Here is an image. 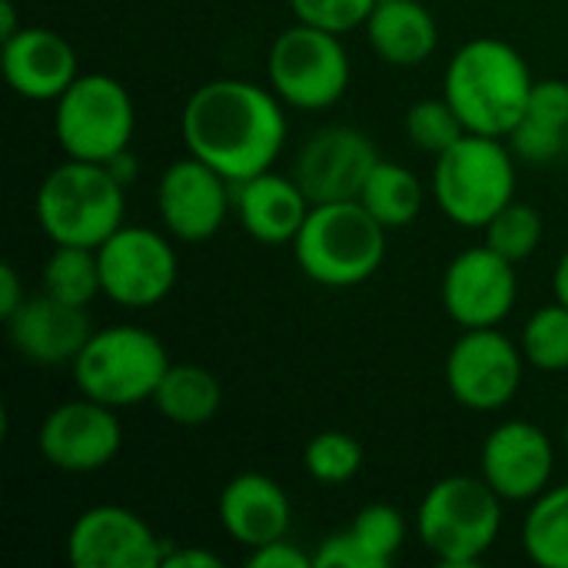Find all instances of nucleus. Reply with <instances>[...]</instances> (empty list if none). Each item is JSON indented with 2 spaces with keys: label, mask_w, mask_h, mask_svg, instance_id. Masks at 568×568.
<instances>
[{
  "label": "nucleus",
  "mask_w": 568,
  "mask_h": 568,
  "mask_svg": "<svg viewBox=\"0 0 568 568\" xmlns=\"http://www.w3.org/2000/svg\"><path fill=\"white\" fill-rule=\"evenodd\" d=\"M552 293H556V300H559V303H566L568 306V250L559 256V263H556V273H552Z\"/></svg>",
  "instance_id": "nucleus-41"
},
{
  "label": "nucleus",
  "mask_w": 568,
  "mask_h": 568,
  "mask_svg": "<svg viewBox=\"0 0 568 568\" xmlns=\"http://www.w3.org/2000/svg\"><path fill=\"white\" fill-rule=\"evenodd\" d=\"M562 443H566V453H568V416H566V429H562Z\"/></svg>",
  "instance_id": "nucleus-42"
},
{
  "label": "nucleus",
  "mask_w": 568,
  "mask_h": 568,
  "mask_svg": "<svg viewBox=\"0 0 568 568\" xmlns=\"http://www.w3.org/2000/svg\"><path fill=\"white\" fill-rule=\"evenodd\" d=\"M503 506L483 476H446L426 489L416 509V532L439 566H476L499 539Z\"/></svg>",
  "instance_id": "nucleus-5"
},
{
  "label": "nucleus",
  "mask_w": 568,
  "mask_h": 568,
  "mask_svg": "<svg viewBox=\"0 0 568 568\" xmlns=\"http://www.w3.org/2000/svg\"><path fill=\"white\" fill-rule=\"evenodd\" d=\"M349 532L369 552L376 568H389V562L396 559V552L406 542V519L389 503H369L356 513Z\"/></svg>",
  "instance_id": "nucleus-31"
},
{
  "label": "nucleus",
  "mask_w": 568,
  "mask_h": 568,
  "mask_svg": "<svg viewBox=\"0 0 568 568\" xmlns=\"http://www.w3.org/2000/svg\"><path fill=\"white\" fill-rule=\"evenodd\" d=\"M532 87L536 80L526 57L499 37L466 40L443 73V97L466 130L503 140L526 116Z\"/></svg>",
  "instance_id": "nucleus-2"
},
{
  "label": "nucleus",
  "mask_w": 568,
  "mask_h": 568,
  "mask_svg": "<svg viewBox=\"0 0 568 568\" xmlns=\"http://www.w3.org/2000/svg\"><path fill=\"white\" fill-rule=\"evenodd\" d=\"M10 346L33 366H73L93 326L83 306H70L50 293L27 296L23 306L3 320Z\"/></svg>",
  "instance_id": "nucleus-18"
},
{
  "label": "nucleus",
  "mask_w": 568,
  "mask_h": 568,
  "mask_svg": "<svg viewBox=\"0 0 568 568\" xmlns=\"http://www.w3.org/2000/svg\"><path fill=\"white\" fill-rule=\"evenodd\" d=\"M270 87L296 110H329L349 90V53L339 33L293 23L270 47Z\"/></svg>",
  "instance_id": "nucleus-9"
},
{
  "label": "nucleus",
  "mask_w": 568,
  "mask_h": 568,
  "mask_svg": "<svg viewBox=\"0 0 568 568\" xmlns=\"http://www.w3.org/2000/svg\"><path fill=\"white\" fill-rule=\"evenodd\" d=\"M3 77L17 97L57 103L80 77V60L63 33L50 27H20L3 40Z\"/></svg>",
  "instance_id": "nucleus-19"
},
{
  "label": "nucleus",
  "mask_w": 568,
  "mask_h": 568,
  "mask_svg": "<svg viewBox=\"0 0 568 568\" xmlns=\"http://www.w3.org/2000/svg\"><path fill=\"white\" fill-rule=\"evenodd\" d=\"M526 116L568 130V80H536Z\"/></svg>",
  "instance_id": "nucleus-34"
},
{
  "label": "nucleus",
  "mask_w": 568,
  "mask_h": 568,
  "mask_svg": "<svg viewBox=\"0 0 568 568\" xmlns=\"http://www.w3.org/2000/svg\"><path fill=\"white\" fill-rule=\"evenodd\" d=\"M180 133L193 156L220 170L230 183H243L273 170L290 126L273 87L220 77L190 93Z\"/></svg>",
  "instance_id": "nucleus-1"
},
{
  "label": "nucleus",
  "mask_w": 568,
  "mask_h": 568,
  "mask_svg": "<svg viewBox=\"0 0 568 568\" xmlns=\"http://www.w3.org/2000/svg\"><path fill=\"white\" fill-rule=\"evenodd\" d=\"M316 568H376L369 559V552L353 539L349 529L333 532L329 539H323V546L316 549Z\"/></svg>",
  "instance_id": "nucleus-35"
},
{
  "label": "nucleus",
  "mask_w": 568,
  "mask_h": 568,
  "mask_svg": "<svg viewBox=\"0 0 568 568\" xmlns=\"http://www.w3.org/2000/svg\"><path fill=\"white\" fill-rule=\"evenodd\" d=\"M463 133H469V130H466V123L459 120V113L453 110V103L446 97H426V100H416L406 110V136L423 153L439 156Z\"/></svg>",
  "instance_id": "nucleus-30"
},
{
  "label": "nucleus",
  "mask_w": 568,
  "mask_h": 568,
  "mask_svg": "<svg viewBox=\"0 0 568 568\" xmlns=\"http://www.w3.org/2000/svg\"><path fill=\"white\" fill-rule=\"evenodd\" d=\"M120 446H123V426L116 419V409L90 396L60 403L43 416L37 429L40 459L73 476L110 466Z\"/></svg>",
  "instance_id": "nucleus-12"
},
{
  "label": "nucleus",
  "mask_w": 568,
  "mask_h": 568,
  "mask_svg": "<svg viewBox=\"0 0 568 568\" xmlns=\"http://www.w3.org/2000/svg\"><path fill=\"white\" fill-rule=\"evenodd\" d=\"M366 40L389 67H419L439 47L436 17L419 0H379L366 20Z\"/></svg>",
  "instance_id": "nucleus-22"
},
{
  "label": "nucleus",
  "mask_w": 568,
  "mask_h": 568,
  "mask_svg": "<svg viewBox=\"0 0 568 568\" xmlns=\"http://www.w3.org/2000/svg\"><path fill=\"white\" fill-rule=\"evenodd\" d=\"M386 233L389 230L359 200L313 203L293 240V256L306 280L329 290H349L379 273Z\"/></svg>",
  "instance_id": "nucleus-3"
},
{
  "label": "nucleus",
  "mask_w": 568,
  "mask_h": 568,
  "mask_svg": "<svg viewBox=\"0 0 568 568\" xmlns=\"http://www.w3.org/2000/svg\"><path fill=\"white\" fill-rule=\"evenodd\" d=\"M376 3L379 0H290V10L296 13L300 23L343 37L356 27H366Z\"/></svg>",
  "instance_id": "nucleus-32"
},
{
  "label": "nucleus",
  "mask_w": 568,
  "mask_h": 568,
  "mask_svg": "<svg viewBox=\"0 0 568 568\" xmlns=\"http://www.w3.org/2000/svg\"><path fill=\"white\" fill-rule=\"evenodd\" d=\"M166 542L126 506H93L67 532L73 568H160Z\"/></svg>",
  "instance_id": "nucleus-16"
},
{
  "label": "nucleus",
  "mask_w": 568,
  "mask_h": 568,
  "mask_svg": "<svg viewBox=\"0 0 568 568\" xmlns=\"http://www.w3.org/2000/svg\"><path fill=\"white\" fill-rule=\"evenodd\" d=\"M23 300H27V293H23V283H20V273L10 263H3L0 266V320L13 316L23 306Z\"/></svg>",
  "instance_id": "nucleus-38"
},
{
  "label": "nucleus",
  "mask_w": 568,
  "mask_h": 568,
  "mask_svg": "<svg viewBox=\"0 0 568 568\" xmlns=\"http://www.w3.org/2000/svg\"><path fill=\"white\" fill-rule=\"evenodd\" d=\"M359 203L386 226V230H406L409 223H416V216L423 213L426 193H423V180L393 160H379L369 173V180L363 183Z\"/></svg>",
  "instance_id": "nucleus-24"
},
{
  "label": "nucleus",
  "mask_w": 568,
  "mask_h": 568,
  "mask_svg": "<svg viewBox=\"0 0 568 568\" xmlns=\"http://www.w3.org/2000/svg\"><path fill=\"white\" fill-rule=\"evenodd\" d=\"M523 549L539 568H568V483L532 499L523 519Z\"/></svg>",
  "instance_id": "nucleus-25"
},
{
  "label": "nucleus",
  "mask_w": 568,
  "mask_h": 568,
  "mask_svg": "<svg viewBox=\"0 0 568 568\" xmlns=\"http://www.w3.org/2000/svg\"><path fill=\"white\" fill-rule=\"evenodd\" d=\"M433 196L453 223L486 230V223L516 200V153L503 136L463 133L436 156Z\"/></svg>",
  "instance_id": "nucleus-6"
},
{
  "label": "nucleus",
  "mask_w": 568,
  "mask_h": 568,
  "mask_svg": "<svg viewBox=\"0 0 568 568\" xmlns=\"http://www.w3.org/2000/svg\"><path fill=\"white\" fill-rule=\"evenodd\" d=\"M542 243V213L532 203L513 200L486 223V246L513 263L529 260Z\"/></svg>",
  "instance_id": "nucleus-28"
},
{
  "label": "nucleus",
  "mask_w": 568,
  "mask_h": 568,
  "mask_svg": "<svg viewBox=\"0 0 568 568\" xmlns=\"http://www.w3.org/2000/svg\"><path fill=\"white\" fill-rule=\"evenodd\" d=\"M103 296L123 310H150L163 303L180 276L173 243L150 226H120L97 246Z\"/></svg>",
  "instance_id": "nucleus-10"
},
{
  "label": "nucleus",
  "mask_w": 568,
  "mask_h": 568,
  "mask_svg": "<svg viewBox=\"0 0 568 568\" xmlns=\"http://www.w3.org/2000/svg\"><path fill=\"white\" fill-rule=\"evenodd\" d=\"M106 170H110L123 186H130V183L136 180V173H140V160H136V156L130 153V146H126V150H120L116 156L106 160Z\"/></svg>",
  "instance_id": "nucleus-39"
},
{
  "label": "nucleus",
  "mask_w": 568,
  "mask_h": 568,
  "mask_svg": "<svg viewBox=\"0 0 568 568\" xmlns=\"http://www.w3.org/2000/svg\"><path fill=\"white\" fill-rule=\"evenodd\" d=\"M136 106L130 90L106 73H80L53 110V133L67 156L106 163L130 146Z\"/></svg>",
  "instance_id": "nucleus-8"
},
{
  "label": "nucleus",
  "mask_w": 568,
  "mask_h": 568,
  "mask_svg": "<svg viewBox=\"0 0 568 568\" xmlns=\"http://www.w3.org/2000/svg\"><path fill=\"white\" fill-rule=\"evenodd\" d=\"M250 568H313L316 559L306 556L300 546H293L290 539H276V542H266L260 549H250Z\"/></svg>",
  "instance_id": "nucleus-36"
},
{
  "label": "nucleus",
  "mask_w": 568,
  "mask_h": 568,
  "mask_svg": "<svg viewBox=\"0 0 568 568\" xmlns=\"http://www.w3.org/2000/svg\"><path fill=\"white\" fill-rule=\"evenodd\" d=\"M443 310L463 329L499 326L519 300L516 263L493 246H469L449 260L439 286Z\"/></svg>",
  "instance_id": "nucleus-13"
},
{
  "label": "nucleus",
  "mask_w": 568,
  "mask_h": 568,
  "mask_svg": "<svg viewBox=\"0 0 568 568\" xmlns=\"http://www.w3.org/2000/svg\"><path fill=\"white\" fill-rule=\"evenodd\" d=\"M230 186L233 183L220 170L193 153L173 160L156 183V213L163 230L180 243H203L216 236L233 206Z\"/></svg>",
  "instance_id": "nucleus-14"
},
{
  "label": "nucleus",
  "mask_w": 568,
  "mask_h": 568,
  "mask_svg": "<svg viewBox=\"0 0 568 568\" xmlns=\"http://www.w3.org/2000/svg\"><path fill=\"white\" fill-rule=\"evenodd\" d=\"M150 403L173 426H203L220 413L223 386L206 366L170 363Z\"/></svg>",
  "instance_id": "nucleus-23"
},
{
  "label": "nucleus",
  "mask_w": 568,
  "mask_h": 568,
  "mask_svg": "<svg viewBox=\"0 0 568 568\" xmlns=\"http://www.w3.org/2000/svg\"><path fill=\"white\" fill-rule=\"evenodd\" d=\"M506 143L516 153V160L536 163V166H546V163H556L559 156H566V130L542 123L536 116H523L513 126V133L506 136Z\"/></svg>",
  "instance_id": "nucleus-33"
},
{
  "label": "nucleus",
  "mask_w": 568,
  "mask_h": 568,
  "mask_svg": "<svg viewBox=\"0 0 568 568\" xmlns=\"http://www.w3.org/2000/svg\"><path fill=\"white\" fill-rule=\"evenodd\" d=\"M526 366L523 346L499 326L466 329L446 356V386L459 406L496 413L516 399Z\"/></svg>",
  "instance_id": "nucleus-11"
},
{
  "label": "nucleus",
  "mask_w": 568,
  "mask_h": 568,
  "mask_svg": "<svg viewBox=\"0 0 568 568\" xmlns=\"http://www.w3.org/2000/svg\"><path fill=\"white\" fill-rule=\"evenodd\" d=\"M379 160L383 156L376 153V143L363 130L333 123L306 136L293 163V180L310 203L359 200L363 183Z\"/></svg>",
  "instance_id": "nucleus-15"
},
{
  "label": "nucleus",
  "mask_w": 568,
  "mask_h": 568,
  "mask_svg": "<svg viewBox=\"0 0 568 568\" xmlns=\"http://www.w3.org/2000/svg\"><path fill=\"white\" fill-rule=\"evenodd\" d=\"M523 356L539 373H566L568 369V306L549 303L536 310L519 336Z\"/></svg>",
  "instance_id": "nucleus-27"
},
{
  "label": "nucleus",
  "mask_w": 568,
  "mask_h": 568,
  "mask_svg": "<svg viewBox=\"0 0 568 568\" xmlns=\"http://www.w3.org/2000/svg\"><path fill=\"white\" fill-rule=\"evenodd\" d=\"M233 210L253 240L266 246H283L296 240L313 203L293 176L266 170L243 183H233Z\"/></svg>",
  "instance_id": "nucleus-21"
},
{
  "label": "nucleus",
  "mask_w": 568,
  "mask_h": 568,
  "mask_svg": "<svg viewBox=\"0 0 568 568\" xmlns=\"http://www.w3.org/2000/svg\"><path fill=\"white\" fill-rule=\"evenodd\" d=\"M17 30H20V23H17V7H13V0H0V43L10 40Z\"/></svg>",
  "instance_id": "nucleus-40"
},
{
  "label": "nucleus",
  "mask_w": 568,
  "mask_h": 568,
  "mask_svg": "<svg viewBox=\"0 0 568 568\" xmlns=\"http://www.w3.org/2000/svg\"><path fill=\"white\" fill-rule=\"evenodd\" d=\"M216 509H220L223 532L246 549H260L266 542L286 539L293 519L286 489L263 473L233 476L223 486Z\"/></svg>",
  "instance_id": "nucleus-20"
},
{
  "label": "nucleus",
  "mask_w": 568,
  "mask_h": 568,
  "mask_svg": "<svg viewBox=\"0 0 568 568\" xmlns=\"http://www.w3.org/2000/svg\"><path fill=\"white\" fill-rule=\"evenodd\" d=\"M40 290L70 303V306H90L103 293L100 280V256L90 246H67L53 243L50 256L40 266Z\"/></svg>",
  "instance_id": "nucleus-26"
},
{
  "label": "nucleus",
  "mask_w": 568,
  "mask_h": 568,
  "mask_svg": "<svg viewBox=\"0 0 568 568\" xmlns=\"http://www.w3.org/2000/svg\"><path fill=\"white\" fill-rule=\"evenodd\" d=\"M223 559L213 552V549H180L173 542H166V552H163V566L160 568H220Z\"/></svg>",
  "instance_id": "nucleus-37"
},
{
  "label": "nucleus",
  "mask_w": 568,
  "mask_h": 568,
  "mask_svg": "<svg viewBox=\"0 0 568 568\" xmlns=\"http://www.w3.org/2000/svg\"><path fill=\"white\" fill-rule=\"evenodd\" d=\"M566 160H568V130H566Z\"/></svg>",
  "instance_id": "nucleus-43"
},
{
  "label": "nucleus",
  "mask_w": 568,
  "mask_h": 568,
  "mask_svg": "<svg viewBox=\"0 0 568 568\" xmlns=\"http://www.w3.org/2000/svg\"><path fill=\"white\" fill-rule=\"evenodd\" d=\"M70 369L80 396H90L113 409H126L153 399L163 373L170 369V356L160 336H153L150 329L116 323L106 329H93Z\"/></svg>",
  "instance_id": "nucleus-7"
},
{
  "label": "nucleus",
  "mask_w": 568,
  "mask_h": 568,
  "mask_svg": "<svg viewBox=\"0 0 568 568\" xmlns=\"http://www.w3.org/2000/svg\"><path fill=\"white\" fill-rule=\"evenodd\" d=\"M303 466H306L313 483L343 486V483L356 479V473L363 469V446L349 433L326 429V433H320V436H313L306 443Z\"/></svg>",
  "instance_id": "nucleus-29"
},
{
  "label": "nucleus",
  "mask_w": 568,
  "mask_h": 568,
  "mask_svg": "<svg viewBox=\"0 0 568 568\" xmlns=\"http://www.w3.org/2000/svg\"><path fill=\"white\" fill-rule=\"evenodd\" d=\"M126 186L106 170V163L73 160L57 163L37 190V223L50 243L97 250L123 226Z\"/></svg>",
  "instance_id": "nucleus-4"
},
{
  "label": "nucleus",
  "mask_w": 568,
  "mask_h": 568,
  "mask_svg": "<svg viewBox=\"0 0 568 568\" xmlns=\"http://www.w3.org/2000/svg\"><path fill=\"white\" fill-rule=\"evenodd\" d=\"M556 446L549 433L529 419L499 423L479 453V476L503 503H532L552 486Z\"/></svg>",
  "instance_id": "nucleus-17"
}]
</instances>
